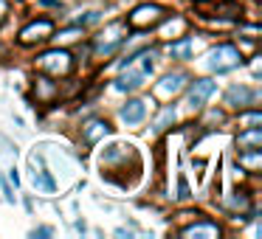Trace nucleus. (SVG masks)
<instances>
[{"instance_id": "nucleus-1", "label": "nucleus", "mask_w": 262, "mask_h": 239, "mask_svg": "<svg viewBox=\"0 0 262 239\" xmlns=\"http://www.w3.org/2000/svg\"><path fill=\"white\" fill-rule=\"evenodd\" d=\"M209 65L211 70H217V74H226V70H234L243 65V54L237 51L234 45H217L214 51L209 54Z\"/></svg>"}, {"instance_id": "nucleus-2", "label": "nucleus", "mask_w": 262, "mask_h": 239, "mask_svg": "<svg viewBox=\"0 0 262 239\" xmlns=\"http://www.w3.org/2000/svg\"><path fill=\"white\" fill-rule=\"evenodd\" d=\"M211 93H214V82H211V79H200V82H194V85L189 87V107H192V110L203 107L206 99H209Z\"/></svg>"}, {"instance_id": "nucleus-3", "label": "nucleus", "mask_w": 262, "mask_h": 239, "mask_svg": "<svg viewBox=\"0 0 262 239\" xmlns=\"http://www.w3.org/2000/svg\"><path fill=\"white\" fill-rule=\"evenodd\" d=\"M40 65L51 74H65L71 68V57L65 51H51V54H42L40 57Z\"/></svg>"}, {"instance_id": "nucleus-4", "label": "nucleus", "mask_w": 262, "mask_h": 239, "mask_svg": "<svg viewBox=\"0 0 262 239\" xmlns=\"http://www.w3.org/2000/svg\"><path fill=\"white\" fill-rule=\"evenodd\" d=\"M54 31V26H51V20H40V23H31L29 29L20 34V40L23 42H34V40H46V34H51Z\"/></svg>"}, {"instance_id": "nucleus-5", "label": "nucleus", "mask_w": 262, "mask_h": 239, "mask_svg": "<svg viewBox=\"0 0 262 239\" xmlns=\"http://www.w3.org/2000/svg\"><path fill=\"white\" fill-rule=\"evenodd\" d=\"M121 31H124V26H121V23L110 26V29L104 31L102 42H99V45H96V51H99V54H110V51H113V48H116V45H119V42H121V37H119Z\"/></svg>"}, {"instance_id": "nucleus-6", "label": "nucleus", "mask_w": 262, "mask_h": 239, "mask_svg": "<svg viewBox=\"0 0 262 239\" xmlns=\"http://www.w3.org/2000/svg\"><path fill=\"white\" fill-rule=\"evenodd\" d=\"M144 113H147V104H144L141 99H133V102H127L124 107H121V118H124L127 124H138V121L144 118Z\"/></svg>"}, {"instance_id": "nucleus-7", "label": "nucleus", "mask_w": 262, "mask_h": 239, "mask_svg": "<svg viewBox=\"0 0 262 239\" xmlns=\"http://www.w3.org/2000/svg\"><path fill=\"white\" fill-rule=\"evenodd\" d=\"M161 9L158 6H138L136 12L130 14V23L133 26H144V23H155V20H161Z\"/></svg>"}, {"instance_id": "nucleus-8", "label": "nucleus", "mask_w": 262, "mask_h": 239, "mask_svg": "<svg viewBox=\"0 0 262 239\" xmlns=\"http://www.w3.org/2000/svg\"><path fill=\"white\" fill-rule=\"evenodd\" d=\"M149 74V70H127V74L124 76H121V79L119 82H116V90H121V93H124V90H136V87H141V82H144V76H147Z\"/></svg>"}, {"instance_id": "nucleus-9", "label": "nucleus", "mask_w": 262, "mask_h": 239, "mask_svg": "<svg viewBox=\"0 0 262 239\" xmlns=\"http://www.w3.org/2000/svg\"><path fill=\"white\" fill-rule=\"evenodd\" d=\"M254 99H256V93L248 90V87H231V90L226 93V102L234 104V107H243V104L254 102Z\"/></svg>"}, {"instance_id": "nucleus-10", "label": "nucleus", "mask_w": 262, "mask_h": 239, "mask_svg": "<svg viewBox=\"0 0 262 239\" xmlns=\"http://www.w3.org/2000/svg\"><path fill=\"white\" fill-rule=\"evenodd\" d=\"M237 144H239V149H243V152L259 149V144H262V132H259V127H251V132H245V135H239V138H237Z\"/></svg>"}, {"instance_id": "nucleus-11", "label": "nucleus", "mask_w": 262, "mask_h": 239, "mask_svg": "<svg viewBox=\"0 0 262 239\" xmlns=\"http://www.w3.org/2000/svg\"><path fill=\"white\" fill-rule=\"evenodd\" d=\"M217 225H211V222H198V225L186 228L183 231V236H217Z\"/></svg>"}, {"instance_id": "nucleus-12", "label": "nucleus", "mask_w": 262, "mask_h": 239, "mask_svg": "<svg viewBox=\"0 0 262 239\" xmlns=\"http://www.w3.org/2000/svg\"><path fill=\"white\" fill-rule=\"evenodd\" d=\"M181 82H183V76H181V74H175V76H166V79L158 85V93H161V96H169V93L181 90Z\"/></svg>"}, {"instance_id": "nucleus-13", "label": "nucleus", "mask_w": 262, "mask_h": 239, "mask_svg": "<svg viewBox=\"0 0 262 239\" xmlns=\"http://www.w3.org/2000/svg\"><path fill=\"white\" fill-rule=\"evenodd\" d=\"M99 135H107V124H102V121H91V124H88V130H85V141L93 144Z\"/></svg>"}, {"instance_id": "nucleus-14", "label": "nucleus", "mask_w": 262, "mask_h": 239, "mask_svg": "<svg viewBox=\"0 0 262 239\" xmlns=\"http://www.w3.org/2000/svg\"><path fill=\"white\" fill-rule=\"evenodd\" d=\"M192 48H194V40H192V37H186L183 42H175V45H172V57L186 59L189 54H192Z\"/></svg>"}, {"instance_id": "nucleus-15", "label": "nucleus", "mask_w": 262, "mask_h": 239, "mask_svg": "<svg viewBox=\"0 0 262 239\" xmlns=\"http://www.w3.org/2000/svg\"><path fill=\"white\" fill-rule=\"evenodd\" d=\"M31 180H34V186L42 188V192H54V188H57V183H54L46 172H34V175H31Z\"/></svg>"}, {"instance_id": "nucleus-16", "label": "nucleus", "mask_w": 262, "mask_h": 239, "mask_svg": "<svg viewBox=\"0 0 262 239\" xmlns=\"http://www.w3.org/2000/svg\"><path fill=\"white\" fill-rule=\"evenodd\" d=\"M169 121H175V110H172V107H166L164 110V113H161L158 115V118H155V130H166V124H169Z\"/></svg>"}]
</instances>
